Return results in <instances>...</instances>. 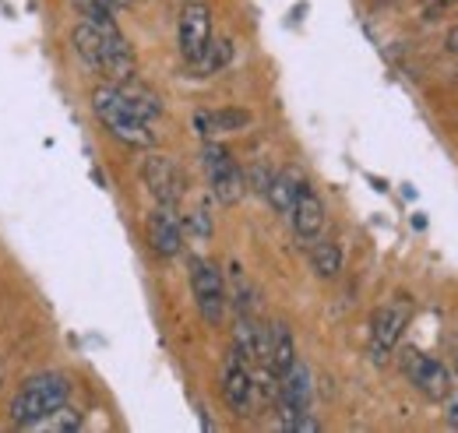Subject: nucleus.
<instances>
[{"mask_svg":"<svg viewBox=\"0 0 458 433\" xmlns=\"http://www.w3.org/2000/svg\"><path fill=\"white\" fill-rule=\"evenodd\" d=\"M67 398H71V378L67 374H60V370L32 374V378L21 380L18 395L11 398L7 420L18 430H39L57 409L67 405Z\"/></svg>","mask_w":458,"mask_h":433,"instance_id":"f257e3e1","label":"nucleus"},{"mask_svg":"<svg viewBox=\"0 0 458 433\" xmlns=\"http://www.w3.org/2000/svg\"><path fill=\"white\" fill-rule=\"evenodd\" d=\"M74 50H78V56H81L92 71H103L114 85L131 81L134 71H138L134 50H131V43L123 39L120 25H116V29H96V25H89V21L74 25Z\"/></svg>","mask_w":458,"mask_h":433,"instance_id":"f03ea898","label":"nucleus"},{"mask_svg":"<svg viewBox=\"0 0 458 433\" xmlns=\"http://www.w3.org/2000/svg\"><path fill=\"white\" fill-rule=\"evenodd\" d=\"M92 109H96L99 123L114 134L120 145H127V149H152L156 145V134L148 131V120L138 116V109L127 103V96L114 81L99 85L92 92Z\"/></svg>","mask_w":458,"mask_h":433,"instance_id":"7ed1b4c3","label":"nucleus"},{"mask_svg":"<svg viewBox=\"0 0 458 433\" xmlns=\"http://www.w3.org/2000/svg\"><path fill=\"white\" fill-rule=\"evenodd\" d=\"M201 166H205L208 187H212V194H216L219 205H236V201L247 194V176H243V169L236 166V159H233V152H229L226 145H219L216 138L205 141V149H201Z\"/></svg>","mask_w":458,"mask_h":433,"instance_id":"20e7f679","label":"nucleus"},{"mask_svg":"<svg viewBox=\"0 0 458 433\" xmlns=\"http://www.w3.org/2000/svg\"><path fill=\"white\" fill-rule=\"evenodd\" d=\"M191 289H194V303L201 310V318L208 325H223L226 318V303H229V289L226 278L219 265L205 261V258H191Z\"/></svg>","mask_w":458,"mask_h":433,"instance_id":"39448f33","label":"nucleus"},{"mask_svg":"<svg viewBox=\"0 0 458 433\" xmlns=\"http://www.w3.org/2000/svg\"><path fill=\"white\" fill-rule=\"evenodd\" d=\"M399 367H402V374L409 378V384H412L416 391H423L427 398H434V402H445V398L452 395V387H455L448 367H445L441 360L420 352V349H405L399 356Z\"/></svg>","mask_w":458,"mask_h":433,"instance_id":"423d86ee","label":"nucleus"},{"mask_svg":"<svg viewBox=\"0 0 458 433\" xmlns=\"http://www.w3.org/2000/svg\"><path fill=\"white\" fill-rule=\"evenodd\" d=\"M208 43H212V11H208V4H201V0L183 4L180 21H176V47H180V56L194 67V64L205 56Z\"/></svg>","mask_w":458,"mask_h":433,"instance_id":"0eeeda50","label":"nucleus"},{"mask_svg":"<svg viewBox=\"0 0 458 433\" xmlns=\"http://www.w3.org/2000/svg\"><path fill=\"white\" fill-rule=\"evenodd\" d=\"M409 318H412V303H409V300H392V303H385V307L374 314V321H370V356H374L377 363H385V360L395 352V345H399Z\"/></svg>","mask_w":458,"mask_h":433,"instance_id":"6e6552de","label":"nucleus"},{"mask_svg":"<svg viewBox=\"0 0 458 433\" xmlns=\"http://www.w3.org/2000/svg\"><path fill=\"white\" fill-rule=\"evenodd\" d=\"M141 180H145L148 194L156 198V205H163V208H176L180 205V198H183V173H180V166L173 163L170 156H159V152L145 156Z\"/></svg>","mask_w":458,"mask_h":433,"instance_id":"1a4fd4ad","label":"nucleus"},{"mask_svg":"<svg viewBox=\"0 0 458 433\" xmlns=\"http://www.w3.org/2000/svg\"><path fill=\"white\" fill-rule=\"evenodd\" d=\"M223 398L236 416L254 412V374H250L247 360H240L236 352H229L226 367H223Z\"/></svg>","mask_w":458,"mask_h":433,"instance_id":"9d476101","label":"nucleus"},{"mask_svg":"<svg viewBox=\"0 0 458 433\" xmlns=\"http://www.w3.org/2000/svg\"><path fill=\"white\" fill-rule=\"evenodd\" d=\"M289 222H293V233H296L300 243H314L321 236V229H325V205H321V198H318V191L310 183L300 187V194H296V201L289 208Z\"/></svg>","mask_w":458,"mask_h":433,"instance_id":"9b49d317","label":"nucleus"},{"mask_svg":"<svg viewBox=\"0 0 458 433\" xmlns=\"http://www.w3.org/2000/svg\"><path fill=\"white\" fill-rule=\"evenodd\" d=\"M148 243L159 258H176L183 247V225L176 218V208H156L148 216Z\"/></svg>","mask_w":458,"mask_h":433,"instance_id":"f8f14e48","label":"nucleus"},{"mask_svg":"<svg viewBox=\"0 0 458 433\" xmlns=\"http://www.w3.org/2000/svg\"><path fill=\"white\" fill-rule=\"evenodd\" d=\"M265 370L279 380L289 367L296 363V342H293V331L286 325H272L268 327V342H265V356H261Z\"/></svg>","mask_w":458,"mask_h":433,"instance_id":"ddd939ff","label":"nucleus"},{"mask_svg":"<svg viewBox=\"0 0 458 433\" xmlns=\"http://www.w3.org/2000/svg\"><path fill=\"white\" fill-rule=\"evenodd\" d=\"M243 127H250V113L247 109H201V113H194V131L205 141H212L219 134L243 131Z\"/></svg>","mask_w":458,"mask_h":433,"instance_id":"4468645a","label":"nucleus"},{"mask_svg":"<svg viewBox=\"0 0 458 433\" xmlns=\"http://www.w3.org/2000/svg\"><path fill=\"white\" fill-rule=\"evenodd\" d=\"M303 183H307V180H303L300 169H279V173H272V180H268V187H265V198H268V205H272L279 216H289V208H293V201H296V194H300Z\"/></svg>","mask_w":458,"mask_h":433,"instance_id":"2eb2a0df","label":"nucleus"},{"mask_svg":"<svg viewBox=\"0 0 458 433\" xmlns=\"http://www.w3.org/2000/svg\"><path fill=\"white\" fill-rule=\"evenodd\" d=\"M310 265L314 271L321 275V278H335L339 271H343V247L335 243V240H314L310 243Z\"/></svg>","mask_w":458,"mask_h":433,"instance_id":"dca6fc26","label":"nucleus"},{"mask_svg":"<svg viewBox=\"0 0 458 433\" xmlns=\"http://www.w3.org/2000/svg\"><path fill=\"white\" fill-rule=\"evenodd\" d=\"M120 92L127 96V103H131V106L138 109V116H141V120H148V123H152L156 116H163L159 96H156V92H148L141 81H134V78H131V81H120Z\"/></svg>","mask_w":458,"mask_h":433,"instance_id":"f3484780","label":"nucleus"},{"mask_svg":"<svg viewBox=\"0 0 458 433\" xmlns=\"http://www.w3.org/2000/svg\"><path fill=\"white\" fill-rule=\"evenodd\" d=\"M71 4L81 11V18L89 25H96V29H116L114 4L110 0H71Z\"/></svg>","mask_w":458,"mask_h":433,"instance_id":"a211bd4d","label":"nucleus"},{"mask_svg":"<svg viewBox=\"0 0 458 433\" xmlns=\"http://www.w3.org/2000/svg\"><path fill=\"white\" fill-rule=\"evenodd\" d=\"M229 56H233V47H229V39H223V43H208V50H205V56L194 64V67H201V71H208V74H216L219 67H226Z\"/></svg>","mask_w":458,"mask_h":433,"instance_id":"6ab92c4d","label":"nucleus"},{"mask_svg":"<svg viewBox=\"0 0 458 433\" xmlns=\"http://www.w3.org/2000/svg\"><path fill=\"white\" fill-rule=\"evenodd\" d=\"M78 427H81V416H78L74 409H67V405H64V409H57V412L39 427V430H78Z\"/></svg>","mask_w":458,"mask_h":433,"instance_id":"aec40b11","label":"nucleus"},{"mask_svg":"<svg viewBox=\"0 0 458 433\" xmlns=\"http://www.w3.org/2000/svg\"><path fill=\"white\" fill-rule=\"evenodd\" d=\"M198 236H212V216H208V208H198L194 216H191V222H187Z\"/></svg>","mask_w":458,"mask_h":433,"instance_id":"412c9836","label":"nucleus"},{"mask_svg":"<svg viewBox=\"0 0 458 433\" xmlns=\"http://www.w3.org/2000/svg\"><path fill=\"white\" fill-rule=\"evenodd\" d=\"M445 43H448V50H455V54H458V29H452V32H448V39H445Z\"/></svg>","mask_w":458,"mask_h":433,"instance_id":"4be33fe9","label":"nucleus"},{"mask_svg":"<svg viewBox=\"0 0 458 433\" xmlns=\"http://www.w3.org/2000/svg\"><path fill=\"white\" fill-rule=\"evenodd\" d=\"M110 4H114V7H127V4H131V0H110Z\"/></svg>","mask_w":458,"mask_h":433,"instance_id":"5701e85b","label":"nucleus"},{"mask_svg":"<svg viewBox=\"0 0 458 433\" xmlns=\"http://www.w3.org/2000/svg\"><path fill=\"white\" fill-rule=\"evenodd\" d=\"M4 378H7V370H4V363H0V387H4Z\"/></svg>","mask_w":458,"mask_h":433,"instance_id":"b1692460","label":"nucleus"}]
</instances>
